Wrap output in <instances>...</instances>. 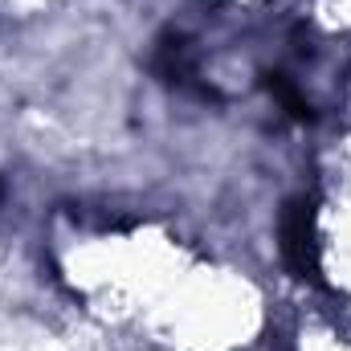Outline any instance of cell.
<instances>
[{
  "label": "cell",
  "mask_w": 351,
  "mask_h": 351,
  "mask_svg": "<svg viewBox=\"0 0 351 351\" xmlns=\"http://www.w3.org/2000/svg\"><path fill=\"white\" fill-rule=\"evenodd\" d=\"M282 258L286 265L323 286V258H319V229H315V204L311 200H290L282 213Z\"/></svg>",
  "instance_id": "1"
},
{
  "label": "cell",
  "mask_w": 351,
  "mask_h": 351,
  "mask_svg": "<svg viewBox=\"0 0 351 351\" xmlns=\"http://www.w3.org/2000/svg\"><path fill=\"white\" fill-rule=\"evenodd\" d=\"M0 196H4V180H0Z\"/></svg>",
  "instance_id": "4"
},
{
  "label": "cell",
  "mask_w": 351,
  "mask_h": 351,
  "mask_svg": "<svg viewBox=\"0 0 351 351\" xmlns=\"http://www.w3.org/2000/svg\"><path fill=\"white\" fill-rule=\"evenodd\" d=\"M156 74L164 82H176V86H188L196 78V66H192V49L184 37H168L160 49H156Z\"/></svg>",
  "instance_id": "2"
},
{
  "label": "cell",
  "mask_w": 351,
  "mask_h": 351,
  "mask_svg": "<svg viewBox=\"0 0 351 351\" xmlns=\"http://www.w3.org/2000/svg\"><path fill=\"white\" fill-rule=\"evenodd\" d=\"M265 86H269V94H274V98H278L294 119H311V102L294 90V82H290L286 74H269V78H265Z\"/></svg>",
  "instance_id": "3"
}]
</instances>
